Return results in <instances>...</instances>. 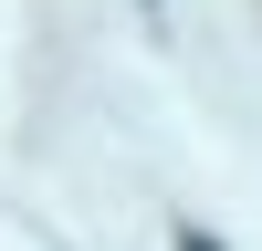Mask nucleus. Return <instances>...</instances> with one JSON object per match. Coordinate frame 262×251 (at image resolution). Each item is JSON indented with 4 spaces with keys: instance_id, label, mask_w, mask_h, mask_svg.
I'll use <instances>...</instances> for the list:
<instances>
[{
    "instance_id": "nucleus-1",
    "label": "nucleus",
    "mask_w": 262,
    "mask_h": 251,
    "mask_svg": "<svg viewBox=\"0 0 262 251\" xmlns=\"http://www.w3.org/2000/svg\"><path fill=\"white\" fill-rule=\"evenodd\" d=\"M179 251H221V241H210V230H189V220H179Z\"/></svg>"
}]
</instances>
